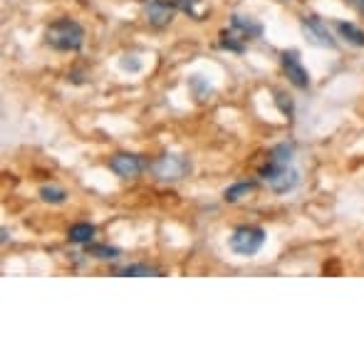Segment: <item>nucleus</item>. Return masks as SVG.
<instances>
[{
	"mask_svg": "<svg viewBox=\"0 0 364 364\" xmlns=\"http://www.w3.org/2000/svg\"><path fill=\"white\" fill-rule=\"evenodd\" d=\"M45 43L53 50H60V53H75L85 45V30H82L80 23L70 18L55 20L48 30H45Z\"/></svg>",
	"mask_w": 364,
	"mask_h": 364,
	"instance_id": "f257e3e1",
	"label": "nucleus"
},
{
	"mask_svg": "<svg viewBox=\"0 0 364 364\" xmlns=\"http://www.w3.org/2000/svg\"><path fill=\"white\" fill-rule=\"evenodd\" d=\"M260 178L268 183V188L273 193H290L300 186V171L292 168V164H273L268 161L260 168Z\"/></svg>",
	"mask_w": 364,
	"mask_h": 364,
	"instance_id": "f03ea898",
	"label": "nucleus"
},
{
	"mask_svg": "<svg viewBox=\"0 0 364 364\" xmlns=\"http://www.w3.org/2000/svg\"><path fill=\"white\" fill-rule=\"evenodd\" d=\"M265 243V230L258 228V225H240V228L233 230L230 235V250L235 255H255Z\"/></svg>",
	"mask_w": 364,
	"mask_h": 364,
	"instance_id": "7ed1b4c3",
	"label": "nucleus"
},
{
	"mask_svg": "<svg viewBox=\"0 0 364 364\" xmlns=\"http://www.w3.org/2000/svg\"><path fill=\"white\" fill-rule=\"evenodd\" d=\"M188 171H191V164H188V159L181 156V154H161V156L151 164V173L159 181H178V178H183Z\"/></svg>",
	"mask_w": 364,
	"mask_h": 364,
	"instance_id": "20e7f679",
	"label": "nucleus"
},
{
	"mask_svg": "<svg viewBox=\"0 0 364 364\" xmlns=\"http://www.w3.org/2000/svg\"><path fill=\"white\" fill-rule=\"evenodd\" d=\"M300 28H302V35H305L310 45H317V48H330V50L337 48V40L332 38L327 23L322 18H317V15H305L302 23H300Z\"/></svg>",
	"mask_w": 364,
	"mask_h": 364,
	"instance_id": "39448f33",
	"label": "nucleus"
},
{
	"mask_svg": "<svg viewBox=\"0 0 364 364\" xmlns=\"http://www.w3.org/2000/svg\"><path fill=\"white\" fill-rule=\"evenodd\" d=\"M280 63H283V70H285V75H288V80L297 90H307V87H310V75L302 68V60L297 50H285V53L280 55Z\"/></svg>",
	"mask_w": 364,
	"mask_h": 364,
	"instance_id": "423d86ee",
	"label": "nucleus"
},
{
	"mask_svg": "<svg viewBox=\"0 0 364 364\" xmlns=\"http://www.w3.org/2000/svg\"><path fill=\"white\" fill-rule=\"evenodd\" d=\"M144 159L136 156V154H114L109 159V168L117 173L119 178H136L144 171Z\"/></svg>",
	"mask_w": 364,
	"mask_h": 364,
	"instance_id": "0eeeda50",
	"label": "nucleus"
},
{
	"mask_svg": "<svg viewBox=\"0 0 364 364\" xmlns=\"http://www.w3.org/2000/svg\"><path fill=\"white\" fill-rule=\"evenodd\" d=\"M173 13H176V3H168V0H149L144 8L146 20L154 28H166L173 20Z\"/></svg>",
	"mask_w": 364,
	"mask_h": 364,
	"instance_id": "6e6552de",
	"label": "nucleus"
},
{
	"mask_svg": "<svg viewBox=\"0 0 364 364\" xmlns=\"http://www.w3.org/2000/svg\"><path fill=\"white\" fill-rule=\"evenodd\" d=\"M230 25H233V30L243 40H255V38H260V35H263V25H260L255 18H250V15L235 13L233 20H230Z\"/></svg>",
	"mask_w": 364,
	"mask_h": 364,
	"instance_id": "1a4fd4ad",
	"label": "nucleus"
},
{
	"mask_svg": "<svg viewBox=\"0 0 364 364\" xmlns=\"http://www.w3.org/2000/svg\"><path fill=\"white\" fill-rule=\"evenodd\" d=\"M335 28H337V33L347 40V43L357 45V48H364V30L357 28L355 23H337Z\"/></svg>",
	"mask_w": 364,
	"mask_h": 364,
	"instance_id": "9d476101",
	"label": "nucleus"
},
{
	"mask_svg": "<svg viewBox=\"0 0 364 364\" xmlns=\"http://www.w3.org/2000/svg\"><path fill=\"white\" fill-rule=\"evenodd\" d=\"M68 238L73 240V243H87V245H90V240L95 238V225H92V223H75L73 228L68 230Z\"/></svg>",
	"mask_w": 364,
	"mask_h": 364,
	"instance_id": "9b49d317",
	"label": "nucleus"
},
{
	"mask_svg": "<svg viewBox=\"0 0 364 364\" xmlns=\"http://www.w3.org/2000/svg\"><path fill=\"white\" fill-rule=\"evenodd\" d=\"M292 159H295V146H292V144H278V146H273L268 161L283 164V166H285V164H292Z\"/></svg>",
	"mask_w": 364,
	"mask_h": 364,
	"instance_id": "f8f14e48",
	"label": "nucleus"
},
{
	"mask_svg": "<svg viewBox=\"0 0 364 364\" xmlns=\"http://www.w3.org/2000/svg\"><path fill=\"white\" fill-rule=\"evenodd\" d=\"M117 275H122V278H129V275H134V278H144V275H161V270L139 263V265H127V268L117 270Z\"/></svg>",
	"mask_w": 364,
	"mask_h": 364,
	"instance_id": "ddd939ff",
	"label": "nucleus"
},
{
	"mask_svg": "<svg viewBox=\"0 0 364 364\" xmlns=\"http://www.w3.org/2000/svg\"><path fill=\"white\" fill-rule=\"evenodd\" d=\"M250 191H253V183H250V181H240V183H233L230 188H225L223 198L228 203H235V201H240L243 196H248Z\"/></svg>",
	"mask_w": 364,
	"mask_h": 364,
	"instance_id": "4468645a",
	"label": "nucleus"
},
{
	"mask_svg": "<svg viewBox=\"0 0 364 364\" xmlns=\"http://www.w3.org/2000/svg\"><path fill=\"white\" fill-rule=\"evenodd\" d=\"M40 198H43L45 203H65L68 191L60 188V186H43L40 188Z\"/></svg>",
	"mask_w": 364,
	"mask_h": 364,
	"instance_id": "2eb2a0df",
	"label": "nucleus"
},
{
	"mask_svg": "<svg viewBox=\"0 0 364 364\" xmlns=\"http://www.w3.org/2000/svg\"><path fill=\"white\" fill-rule=\"evenodd\" d=\"M220 45H223L225 50H230V53H243L245 45H243V38H238L235 35V30H230V33H220Z\"/></svg>",
	"mask_w": 364,
	"mask_h": 364,
	"instance_id": "dca6fc26",
	"label": "nucleus"
},
{
	"mask_svg": "<svg viewBox=\"0 0 364 364\" xmlns=\"http://www.w3.org/2000/svg\"><path fill=\"white\" fill-rule=\"evenodd\" d=\"M90 255H95L100 260H114L119 258V250L112 248V245H90Z\"/></svg>",
	"mask_w": 364,
	"mask_h": 364,
	"instance_id": "f3484780",
	"label": "nucleus"
},
{
	"mask_svg": "<svg viewBox=\"0 0 364 364\" xmlns=\"http://www.w3.org/2000/svg\"><path fill=\"white\" fill-rule=\"evenodd\" d=\"M275 102H278V107L283 109V114H285V117H292V102H290V100H285V95H280V92H278Z\"/></svg>",
	"mask_w": 364,
	"mask_h": 364,
	"instance_id": "a211bd4d",
	"label": "nucleus"
},
{
	"mask_svg": "<svg viewBox=\"0 0 364 364\" xmlns=\"http://www.w3.org/2000/svg\"><path fill=\"white\" fill-rule=\"evenodd\" d=\"M173 3H176V8H181L183 13L198 15V13H196V8H193V5H196V0H173Z\"/></svg>",
	"mask_w": 364,
	"mask_h": 364,
	"instance_id": "6ab92c4d",
	"label": "nucleus"
},
{
	"mask_svg": "<svg viewBox=\"0 0 364 364\" xmlns=\"http://www.w3.org/2000/svg\"><path fill=\"white\" fill-rule=\"evenodd\" d=\"M122 68L124 70H139L141 68V63H136V60H122Z\"/></svg>",
	"mask_w": 364,
	"mask_h": 364,
	"instance_id": "aec40b11",
	"label": "nucleus"
},
{
	"mask_svg": "<svg viewBox=\"0 0 364 364\" xmlns=\"http://www.w3.org/2000/svg\"><path fill=\"white\" fill-rule=\"evenodd\" d=\"M347 5H352V8L357 10L360 15H364V0H345Z\"/></svg>",
	"mask_w": 364,
	"mask_h": 364,
	"instance_id": "412c9836",
	"label": "nucleus"
}]
</instances>
